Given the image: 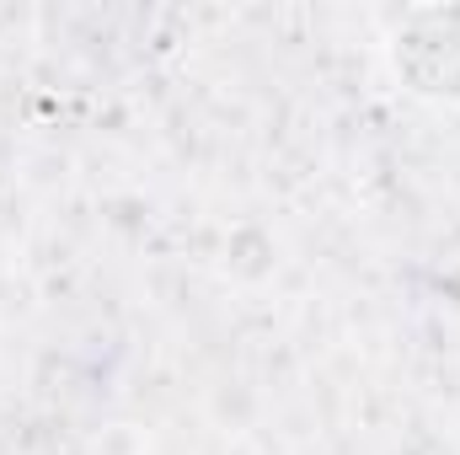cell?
<instances>
[{"instance_id": "6da1fadb", "label": "cell", "mask_w": 460, "mask_h": 455, "mask_svg": "<svg viewBox=\"0 0 460 455\" xmlns=\"http://www.w3.org/2000/svg\"><path fill=\"white\" fill-rule=\"evenodd\" d=\"M391 70L402 92L434 108L460 103V5H418L391 27Z\"/></svg>"}]
</instances>
